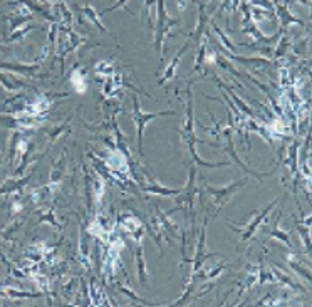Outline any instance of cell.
Listing matches in <instances>:
<instances>
[{
	"instance_id": "6da1fadb",
	"label": "cell",
	"mask_w": 312,
	"mask_h": 307,
	"mask_svg": "<svg viewBox=\"0 0 312 307\" xmlns=\"http://www.w3.org/2000/svg\"><path fill=\"white\" fill-rule=\"evenodd\" d=\"M156 22H154V47L156 52L163 59V41L166 36H171V27L178 25L180 22L168 17L165 0H156Z\"/></svg>"
},
{
	"instance_id": "7a4b0ae2",
	"label": "cell",
	"mask_w": 312,
	"mask_h": 307,
	"mask_svg": "<svg viewBox=\"0 0 312 307\" xmlns=\"http://www.w3.org/2000/svg\"><path fill=\"white\" fill-rule=\"evenodd\" d=\"M247 180H248V178L245 176L243 180H237V181L230 183V185H225V187H220V188L210 187V185L205 183V190H207V193L210 197V205H211V208L215 210V213L224 208V206L228 203V200H230L233 195H235L238 190H240L245 183H247Z\"/></svg>"
},
{
	"instance_id": "3957f363",
	"label": "cell",
	"mask_w": 312,
	"mask_h": 307,
	"mask_svg": "<svg viewBox=\"0 0 312 307\" xmlns=\"http://www.w3.org/2000/svg\"><path fill=\"white\" fill-rule=\"evenodd\" d=\"M133 104H135V111H133V121L136 122L138 126V151L139 155H144L143 151V136H144V128L149 121H153L156 118H161V116H173L176 114V111H161V113H143L141 106H139V99L138 96H133Z\"/></svg>"
},
{
	"instance_id": "277c9868",
	"label": "cell",
	"mask_w": 312,
	"mask_h": 307,
	"mask_svg": "<svg viewBox=\"0 0 312 307\" xmlns=\"http://www.w3.org/2000/svg\"><path fill=\"white\" fill-rule=\"evenodd\" d=\"M278 200H280V198H275L274 202L267 205L265 208H262L260 211H257V215L254 217L252 222L247 223V225L243 227V233H242V240H240V243L248 242V240L255 235V232L259 230V227L262 225V223H265V222H267V217H269V213H270V210H272V208H275V205L278 203Z\"/></svg>"
},
{
	"instance_id": "5b68a950",
	"label": "cell",
	"mask_w": 312,
	"mask_h": 307,
	"mask_svg": "<svg viewBox=\"0 0 312 307\" xmlns=\"http://www.w3.org/2000/svg\"><path fill=\"white\" fill-rule=\"evenodd\" d=\"M224 136H227V141H228V146H227V149L225 151L228 153L232 156V160L235 161V163L240 166L242 168V171L245 173V175H250V176H255V178H259V180H264V178H269V176H272L274 175V173L277 171V168H274L272 171H269V173H259V171H255V170H250L247 165H243L242 161H240V158H238L237 156V153H235V148H233V131H232V128H227V130L224 131Z\"/></svg>"
},
{
	"instance_id": "8992f818",
	"label": "cell",
	"mask_w": 312,
	"mask_h": 307,
	"mask_svg": "<svg viewBox=\"0 0 312 307\" xmlns=\"http://www.w3.org/2000/svg\"><path fill=\"white\" fill-rule=\"evenodd\" d=\"M143 227L138 228L136 233V267H138V279L141 287L144 289L148 284V269H146V262H144V252H143V243H141V235H143Z\"/></svg>"
},
{
	"instance_id": "52a82bcc",
	"label": "cell",
	"mask_w": 312,
	"mask_h": 307,
	"mask_svg": "<svg viewBox=\"0 0 312 307\" xmlns=\"http://www.w3.org/2000/svg\"><path fill=\"white\" fill-rule=\"evenodd\" d=\"M275 5V15L278 17V20H280V30L286 32L289 25H300L304 27V20L297 19L295 15H292V12L289 10L287 5H280L277 2V0H272Z\"/></svg>"
},
{
	"instance_id": "ba28073f",
	"label": "cell",
	"mask_w": 312,
	"mask_h": 307,
	"mask_svg": "<svg viewBox=\"0 0 312 307\" xmlns=\"http://www.w3.org/2000/svg\"><path fill=\"white\" fill-rule=\"evenodd\" d=\"M242 32L243 34H248V36H252L254 37V41L257 42V44H262V46H272V44H275V42H278V39L282 37V32L284 30H278L277 34H274L272 37H267V36H264L260 32V29L257 25H255V22L252 24V22H250V24H247L245 25V29H242Z\"/></svg>"
},
{
	"instance_id": "9c48e42d",
	"label": "cell",
	"mask_w": 312,
	"mask_h": 307,
	"mask_svg": "<svg viewBox=\"0 0 312 307\" xmlns=\"http://www.w3.org/2000/svg\"><path fill=\"white\" fill-rule=\"evenodd\" d=\"M186 49H188V41L185 42V46H183L180 51H178V54L175 55V59L171 60V63L168 64V68L165 69V72H163V76L160 77L158 79V86H165L166 82L168 81H171V79H175V74H176V68H178V64H180V60H181V57H183V54L186 52Z\"/></svg>"
},
{
	"instance_id": "30bf717a",
	"label": "cell",
	"mask_w": 312,
	"mask_h": 307,
	"mask_svg": "<svg viewBox=\"0 0 312 307\" xmlns=\"http://www.w3.org/2000/svg\"><path fill=\"white\" fill-rule=\"evenodd\" d=\"M144 175H146V178L149 180L148 185H146V187H143L144 192H148V193H156V195H163V197H176V195L180 193V190H171V188L161 187L160 183L156 181L154 178L149 176L146 171H144Z\"/></svg>"
},
{
	"instance_id": "8fae6325",
	"label": "cell",
	"mask_w": 312,
	"mask_h": 307,
	"mask_svg": "<svg viewBox=\"0 0 312 307\" xmlns=\"http://www.w3.org/2000/svg\"><path fill=\"white\" fill-rule=\"evenodd\" d=\"M280 215H282V210L278 208L277 210V213H275V219H274V227H272V232L267 235L265 240H269V238H277V240H280V242H284L287 245V247H294V243L291 242V235H289L287 232H284L278 228V220H280Z\"/></svg>"
},
{
	"instance_id": "7c38bea8",
	"label": "cell",
	"mask_w": 312,
	"mask_h": 307,
	"mask_svg": "<svg viewBox=\"0 0 312 307\" xmlns=\"http://www.w3.org/2000/svg\"><path fill=\"white\" fill-rule=\"evenodd\" d=\"M198 25H197V29H195V32H192L190 39H195L197 42L202 41V32L205 30V27H207V22H208V17H207V12H205V5L202 4L200 5V9H198Z\"/></svg>"
},
{
	"instance_id": "4fadbf2b",
	"label": "cell",
	"mask_w": 312,
	"mask_h": 307,
	"mask_svg": "<svg viewBox=\"0 0 312 307\" xmlns=\"http://www.w3.org/2000/svg\"><path fill=\"white\" fill-rule=\"evenodd\" d=\"M79 10H81V14H82V15H86V17H87L89 20H91L92 24L96 25L99 30H101V32H106V27L103 25V22L99 20V15L96 14V10H94V9L91 7V5H89V4H86V5H84V7H82V9L79 7Z\"/></svg>"
},
{
	"instance_id": "5bb4252c",
	"label": "cell",
	"mask_w": 312,
	"mask_h": 307,
	"mask_svg": "<svg viewBox=\"0 0 312 307\" xmlns=\"http://www.w3.org/2000/svg\"><path fill=\"white\" fill-rule=\"evenodd\" d=\"M211 30L215 32V34H216V37H219V42H222V44H224V47L227 49L228 52H232V54H237V47L233 46V42L230 41V39H228V37H227V36L224 34V32L220 30V27L216 25L215 22H211Z\"/></svg>"
},
{
	"instance_id": "9a60e30c",
	"label": "cell",
	"mask_w": 312,
	"mask_h": 307,
	"mask_svg": "<svg viewBox=\"0 0 312 307\" xmlns=\"http://www.w3.org/2000/svg\"><path fill=\"white\" fill-rule=\"evenodd\" d=\"M219 86H220L222 89H225V91H227L228 94H230V96L233 98V101H235V103H237V106H238V108H240V111H243V113H245V114H248V116H250V118L257 119V114H255V113H254V111H252V109H250V108H248V106H247V104H245V103L242 101V99H238V96H237V94H235V93H233V91H232V89H230V87H228V86H224V84H222V82H219Z\"/></svg>"
},
{
	"instance_id": "2e32d148",
	"label": "cell",
	"mask_w": 312,
	"mask_h": 307,
	"mask_svg": "<svg viewBox=\"0 0 312 307\" xmlns=\"http://www.w3.org/2000/svg\"><path fill=\"white\" fill-rule=\"evenodd\" d=\"M0 68H5L9 71H19L22 74H27V76H32L34 72L37 71L39 66L34 64V66H22V64H0Z\"/></svg>"
},
{
	"instance_id": "e0dca14e",
	"label": "cell",
	"mask_w": 312,
	"mask_h": 307,
	"mask_svg": "<svg viewBox=\"0 0 312 307\" xmlns=\"http://www.w3.org/2000/svg\"><path fill=\"white\" fill-rule=\"evenodd\" d=\"M274 273H275V279H277V281L286 282L287 286H289V287H292L294 290H300V292H307V290H305L302 286H299V284L295 282L292 277H289V275H286V273H282L278 269H274Z\"/></svg>"
},
{
	"instance_id": "ac0fdd59",
	"label": "cell",
	"mask_w": 312,
	"mask_h": 307,
	"mask_svg": "<svg viewBox=\"0 0 312 307\" xmlns=\"http://www.w3.org/2000/svg\"><path fill=\"white\" fill-rule=\"evenodd\" d=\"M0 82H2V86L7 89V91H17V89L24 87V84H22L20 81L14 79V77H7L4 74H0Z\"/></svg>"
},
{
	"instance_id": "d6986e66",
	"label": "cell",
	"mask_w": 312,
	"mask_h": 307,
	"mask_svg": "<svg viewBox=\"0 0 312 307\" xmlns=\"http://www.w3.org/2000/svg\"><path fill=\"white\" fill-rule=\"evenodd\" d=\"M205 55H207V41H205L202 46H200L198 54H197V60H195V68L192 69L190 74H193V72H198L200 68H202V66H205Z\"/></svg>"
},
{
	"instance_id": "ffe728a7",
	"label": "cell",
	"mask_w": 312,
	"mask_h": 307,
	"mask_svg": "<svg viewBox=\"0 0 312 307\" xmlns=\"http://www.w3.org/2000/svg\"><path fill=\"white\" fill-rule=\"evenodd\" d=\"M118 9H124L128 14H131V15H135L130 10V7H128V0H116V4H113L111 5V7H108V9H104L103 12H101V17H104V15H108V14H111V12H114V10H118Z\"/></svg>"
},
{
	"instance_id": "44dd1931",
	"label": "cell",
	"mask_w": 312,
	"mask_h": 307,
	"mask_svg": "<svg viewBox=\"0 0 312 307\" xmlns=\"http://www.w3.org/2000/svg\"><path fill=\"white\" fill-rule=\"evenodd\" d=\"M34 29V24H29V25H22L20 29H14L12 32V36H10L7 39V42H14V41H17V39H22L25 34H29V32Z\"/></svg>"
},
{
	"instance_id": "7402d4cb",
	"label": "cell",
	"mask_w": 312,
	"mask_h": 307,
	"mask_svg": "<svg viewBox=\"0 0 312 307\" xmlns=\"http://www.w3.org/2000/svg\"><path fill=\"white\" fill-rule=\"evenodd\" d=\"M250 15H252V19L255 22H260V20H265V19H269V15H272V19H274V14L270 12V10H260L259 7H255L250 10Z\"/></svg>"
},
{
	"instance_id": "603a6c76",
	"label": "cell",
	"mask_w": 312,
	"mask_h": 307,
	"mask_svg": "<svg viewBox=\"0 0 312 307\" xmlns=\"http://www.w3.org/2000/svg\"><path fill=\"white\" fill-rule=\"evenodd\" d=\"M287 260H289V265H291L295 272L300 273V275H302V277L305 279V281H309V282H310V272H309L307 269H305V267H302V265L299 264V262H295V260H292V259H287Z\"/></svg>"
},
{
	"instance_id": "cb8c5ba5",
	"label": "cell",
	"mask_w": 312,
	"mask_h": 307,
	"mask_svg": "<svg viewBox=\"0 0 312 307\" xmlns=\"http://www.w3.org/2000/svg\"><path fill=\"white\" fill-rule=\"evenodd\" d=\"M294 223H295V227H297V232L300 233V237H302V242H304V245H305V249L310 250V237H309L307 227H302L299 222H294Z\"/></svg>"
},
{
	"instance_id": "d4e9b609",
	"label": "cell",
	"mask_w": 312,
	"mask_h": 307,
	"mask_svg": "<svg viewBox=\"0 0 312 307\" xmlns=\"http://www.w3.org/2000/svg\"><path fill=\"white\" fill-rule=\"evenodd\" d=\"M238 7H240V0H225V2L222 4L219 14L225 12V10H230V12H237Z\"/></svg>"
},
{
	"instance_id": "484cf974",
	"label": "cell",
	"mask_w": 312,
	"mask_h": 307,
	"mask_svg": "<svg viewBox=\"0 0 312 307\" xmlns=\"http://www.w3.org/2000/svg\"><path fill=\"white\" fill-rule=\"evenodd\" d=\"M247 4L254 5V7H264L267 10H270V12H274V5H272L270 2H267V0H248Z\"/></svg>"
},
{
	"instance_id": "4316f807",
	"label": "cell",
	"mask_w": 312,
	"mask_h": 307,
	"mask_svg": "<svg viewBox=\"0 0 312 307\" xmlns=\"http://www.w3.org/2000/svg\"><path fill=\"white\" fill-rule=\"evenodd\" d=\"M287 46H289V39H278V49L277 51L274 52V55L275 57H282L284 54H286V49H287Z\"/></svg>"
},
{
	"instance_id": "83f0119b",
	"label": "cell",
	"mask_w": 312,
	"mask_h": 307,
	"mask_svg": "<svg viewBox=\"0 0 312 307\" xmlns=\"http://www.w3.org/2000/svg\"><path fill=\"white\" fill-rule=\"evenodd\" d=\"M119 290L121 292H124L126 295H130L131 299H135V300H138V302H141V304H144V305H153L151 302H146V300H143V299H139L138 295L133 292V290H130V289H126V287H122V286H119Z\"/></svg>"
},
{
	"instance_id": "f1b7e54d",
	"label": "cell",
	"mask_w": 312,
	"mask_h": 307,
	"mask_svg": "<svg viewBox=\"0 0 312 307\" xmlns=\"http://www.w3.org/2000/svg\"><path fill=\"white\" fill-rule=\"evenodd\" d=\"M242 10H243V14H245V17H243V20H242V25L245 27L247 24H250V22H252V15H250V5H248L247 2H243V4H242Z\"/></svg>"
},
{
	"instance_id": "f546056e",
	"label": "cell",
	"mask_w": 312,
	"mask_h": 307,
	"mask_svg": "<svg viewBox=\"0 0 312 307\" xmlns=\"http://www.w3.org/2000/svg\"><path fill=\"white\" fill-rule=\"evenodd\" d=\"M144 5L148 7V12H149V10H151V7L154 5V0H144Z\"/></svg>"
},
{
	"instance_id": "4dcf8cb0",
	"label": "cell",
	"mask_w": 312,
	"mask_h": 307,
	"mask_svg": "<svg viewBox=\"0 0 312 307\" xmlns=\"http://www.w3.org/2000/svg\"><path fill=\"white\" fill-rule=\"evenodd\" d=\"M178 9L180 10L185 9V0H178Z\"/></svg>"
},
{
	"instance_id": "1f68e13d",
	"label": "cell",
	"mask_w": 312,
	"mask_h": 307,
	"mask_svg": "<svg viewBox=\"0 0 312 307\" xmlns=\"http://www.w3.org/2000/svg\"><path fill=\"white\" fill-rule=\"evenodd\" d=\"M299 2L302 4V5H305V7H310V2H309V0H299Z\"/></svg>"
},
{
	"instance_id": "d6a6232c",
	"label": "cell",
	"mask_w": 312,
	"mask_h": 307,
	"mask_svg": "<svg viewBox=\"0 0 312 307\" xmlns=\"http://www.w3.org/2000/svg\"><path fill=\"white\" fill-rule=\"evenodd\" d=\"M46 2H64V0H46Z\"/></svg>"
}]
</instances>
